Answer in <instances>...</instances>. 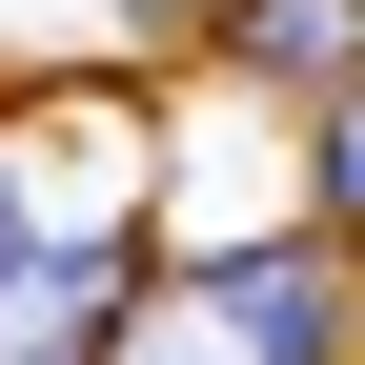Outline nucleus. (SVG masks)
I'll use <instances>...</instances> for the list:
<instances>
[{"label": "nucleus", "instance_id": "nucleus-1", "mask_svg": "<svg viewBox=\"0 0 365 365\" xmlns=\"http://www.w3.org/2000/svg\"><path fill=\"white\" fill-rule=\"evenodd\" d=\"M102 365H345V284H325V244L284 223V244H244V264H163Z\"/></svg>", "mask_w": 365, "mask_h": 365}, {"label": "nucleus", "instance_id": "nucleus-2", "mask_svg": "<svg viewBox=\"0 0 365 365\" xmlns=\"http://www.w3.org/2000/svg\"><path fill=\"white\" fill-rule=\"evenodd\" d=\"M143 284H163L143 223H61V244H21V264H0V365H102Z\"/></svg>", "mask_w": 365, "mask_h": 365}, {"label": "nucleus", "instance_id": "nucleus-3", "mask_svg": "<svg viewBox=\"0 0 365 365\" xmlns=\"http://www.w3.org/2000/svg\"><path fill=\"white\" fill-rule=\"evenodd\" d=\"M223 61H244L264 102L345 122V0H223Z\"/></svg>", "mask_w": 365, "mask_h": 365}]
</instances>
